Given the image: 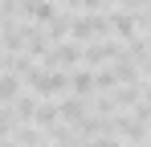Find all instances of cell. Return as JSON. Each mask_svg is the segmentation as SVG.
Here are the masks:
<instances>
[{
    "instance_id": "277c9868",
    "label": "cell",
    "mask_w": 151,
    "mask_h": 147,
    "mask_svg": "<svg viewBox=\"0 0 151 147\" xmlns=\"http://www.w3.org/2000/svg\"><path fill=\"white\" fill-rule=\"evenodd\" d=\"M143 21H151V4H147V8H143Z\"/></svg>"
},
{
    "instance_id": "6da1fadb",
    "label": "cell",
    "mask_w": 151,
    "mask_h": 147,
    "mask_svg": "<svg viewBox=\"0 0 151 147\" xmlns=\"http://www.w3.org/2000/svg\"><path fill=\"white\" fill-rule=\"evenodd\" d=\"M70 90H74L78 98L94 94V90H98V82H94V70H90V66H74V70H70Z\"/></svg>"
},
{
    "instance_id": "3957f363",
    "label": "cell",
    "mask_w": 151,
    "mask_h": 147,
    "mask_svg": "<svg viewBox=\"0 0 151 147\" xmlns=\"http://www.w3.org/2000/svg\"><path fill=\"white\" fill-rule=\"evenodd\" d=\"M110 29H114L123 41H131V37H139V17H135V12H110Z\"/></svg>"
},
{
    "instance_id": "8992f818",
    "label": "cell",
    "mask_w": 151,
    "mask_h": 147,
    "mask_svg": "<svg viewBox=\"0 0 151 147\" xmlns=\"http://www.w3.org/2000/svg\"><path fill=\"white\" fill-rule=\"evenodd\" d=\"M0 70H4V66H0Z\"/></svg>"
},
{
    "instance_id": "7a4b0ae2",
    "label": "cell",
    "mask_w": 151,
    "mask_h": 147,
    "mask_svg": "<svg viewBox=\"0 0 151 147\" xmlns=\"http://www.w3.org/2000/svg\"><path fill=\"white\" fill-rule=\"evenodd\" d=\"M21 82H25V78L17 70H0V102H4V106L21 98Z\"/></svg>"
},
{
    "instance_id": "5b68a950",
    "label": "cell",
    "mask_w": 151,
    "mask_h": 147,
    "mask_svg": "<svg viewBox=\"0 0 151 147\" xmlns=\"http://www.w3.org/2000/svg\"><path fill=\"white\" fill-rule=\"evenodd\" d=\"M135 4H151V0H131V8H135Z\"/></svg>"
}]
</instances>
